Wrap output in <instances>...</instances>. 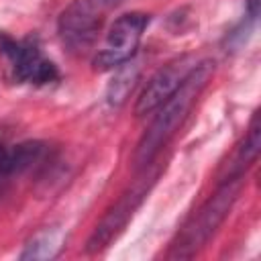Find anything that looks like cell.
Returning a JSON list of instances; mask_svg holds the SVG:
<instances>
[{"label":"cell","mask_w":261,"mask_h":261,"mask_svg":"<svg viewBox=\"0 0 261 261\" xmlns=\"http://www.w3.org/2000/svg\"><path fill=\"white\" fill-rule=\"evenodd\" d=\"M98 2H102L104 6H116V4H120L122 0H98Z\"/></svg>","instance_id":"4fadbf2b"},{"label":"cell","mask_w":261,"mask_h":261,"mask_svg":"<svg viewBox=\"0 0 261 261\" xmlns=\"http://www.w3.org/2000/svg\"><path fill=\"white\" fill-rule=\"evenodd\" d=\"M61 243H63V234H61L59 228L39 230L24 245V251L20 253V259H53L59 253V249L63 247Z\"/></svg>","instance_id":"30bf717a"},{"label":"cell","mask_w":261,"mask_h":261,"mask_svg":"<svg viewBox=\"0 0 261 261\" xmlns=\"http://www.w3.org/2000/svg\"><path fill=\"white\" fill-rule=\"evenodd\" d=\"M0 49L10 59L16 80L47 84V82H53L57 77L55 65L41 55L39 47L33 41L16 43L8 37H0Z\"/></svg>","instance_id":"52a82bcc"},{"label":"cell","mask_w":261,"mask_h":261,"mask_svg":"<svg viewBox=\"0 0 261 261\" xmlns=\"http://www.w3.org/2000/svg\"><path fill=\"white\" fill-rule=\"evenodd\" d=\"M259 147H261V128H259V116L255 114L245 141L237 147V153L230 159V163L226 165V169L222 171V179L220 181H226V179H232V177H241L245 173V169L257 159Z\"/></svg>","instance_id":"9c48e42d"},{"label":"cell","mask_w":261,"mask_h":261,"mask_svg":"<svg viewBox=\"0 0 261 261\" xmlns=\"http://www.w3.org/2000/svg\"><path fill=\"white\" fill-rule=\"evenodd\" d=\"M241 181H243V175L220 181V188L214 192V196H210L179 230L177 239L171 245L169 259H188L208 243V239L216 232V228L222 224V220L230 212L239 196Z\"/></svg>","instance_id":"7a4b0ae2"},{"label":"cell","mask_w":261,"mask_h":261,"mask_svg":"<svg viewBox=\"0 0 261 261\" xmlns=\"http://www.w3.org/2000/svg\"><path fill=\"white\" fill-rule=\"evenodd\" d=\"M147 24L149 16L143 12H128L118 16L104 39V47L94 57V67L100 71L114 69L124 61L133 59Z\"/></svg>","instance_id":"277c9868"},{"label":"cell","mask_w":261,"mask_h":261,"mask_svg":"<svg viewBox=\"0 0 261 261\" xmlns=\"http://www.w3.org/2000/svg\"><path fill=\"white\" fill-rule=\"evenodd\" d=\"M100 31V12L92 0L71 2L59 16V37L69 51L84 53Z\"/></svg>","instance_id":"5b68a950"},{"label":"cell","mask_w":261,"mask_h":261,"mask_svg":"<svg viewBox=\"0 0 261 261\" xmlns=\"http://www.w3.org/2000/svg\"><path fill=\"white\" fill-rule=\"evenodd\" d=\"M139 71H141V65H137L130 59L124 61L122 65H118V73L114 75V80L108 86V94H106L108 104L120 106L128 98V94L133 92V88L139 80Z\"/></svg>","instance_id":"8fae6325"},{"label":"cell","mask_w":261,"mask_h":261,"mask_svg":"<svg viewBox=\"0 0 261 261\" xmlns=\"http://www.w3.org/2000/svg\"><path fill=\"white\" fill-rule=\"evenodd\" d=\"M257 8H259V0H249V10H251L253 16L257 14Z\"/></svg>","instance_id":"7c38bea8"},{"label":"cell","mask_w":261,"mask_h":261,"mask_svg":"<svg viewBox=\"0 0 261 261\" xmlns=\"http://www.w3.org/2000/svg\"><path fill=\"white\" fill-rule=\"evenodd\" d=\"M159 175V165H145V171L143 175H139L135 179V184L118 198V202L106 212V216L100 220V224L94 228V232L90 234L88 239V245H86V251L88 253H98L102 251L106 245H110L112 239L118 237V232L126 226V222L133 218L135 210L141 206L143 198L149 194L151 186L155 184Z\"/></svg>","instance_id":"3957f363"},{"label":"cell","mask_w":261,"mask_h":261,"mask_svg":"<svg viewBox=\"0 0 261 261\" xmlns=\"http://www.w3.org/2000/svg\"><path fill=\"white\" fill-rule=\"evenodd\" d=\"M43 153H45V145L39 141L18 143L12 147L0 145V194L6 192V188L14 177L22 175L33 165H37Z\"/></svg>","instance_id":"ba28073f"},{"label":"cell","mask_w":261,"mask_h":261,"mask_svg":"<svg viewBox=\"0 0 261 261\" xmlns=\"http://www.w3.org/2000/svg\"><path fill=\"white\" fill-rule=\"evenodd\" d=\"M196 65H198L196 59H192V57H179V59L167 63L165 67H161L147 82L145 90L141 92V96L137 100V106H135V112L139 116H143V114H149L155 108H159L184 84V80L192 73V69Z\"/></svg>","instance_id":"8992f818"},{"label":"cell","mask_w":261,"mask_h":261,"mask_svg":"<svg viewBox=\"0 0 261 261\" xmlns=\"http://www.w3.org/2000/svg\"><path fill=\"white\" fill-rule=\"evenodd\" d=\"M212 69H214V65L210 61L198 63L192 69V73L184 80V84L159 106L157 116L153 118L151 126L147 128L145 137L141 139V143L137 147V153H135V165L137 167H145V165L153 163L157 153L173 137V133L184 122V118L192 110L194 102L198 100V96L206 88V84L212 75Z\"/></svg>","instance_id":"6da1fadb"}]
</instances>
